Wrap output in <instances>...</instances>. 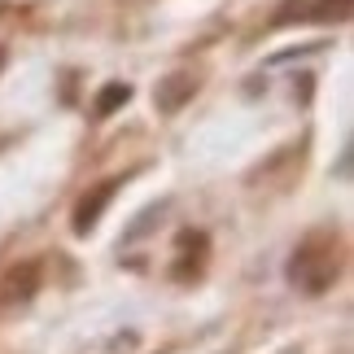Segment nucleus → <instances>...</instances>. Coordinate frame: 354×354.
I'll return each mask as SVG.
<instances>
[{"instance_id":"1","label":"nucleus","mask_w":354,"mask_h":354,"mask_svg":"<svg viewBox=\"0 0 354 354\" xmlns=\"http://www.w3.org/2000/svg\"><path fill=\"white\" fill-rule=\"evenodd\" d=\"M337 276H342V241L333 232H310L289 258V284L310 297L328 293Z\"/></svg>"},{"instance_id":"2","label":"nucleus","mask_w":354,"mask_h":354,"mask_svg":"<svg viewBox=\"0 0 354 354\" xmlns=\"http://www.w3.org/2000/svg\"><path fill=\"white\" fill-rule=\"evenodd\" d=\"M118 184H122V180H101V184H92L88 193L79 197V206H75V214H71V227H75V236H88L92 227L101 223V214H105V206L114 201Z\"/></svg>"},{"instance_id":"3","label":"nucleus","mask_w":354,"mask_h":354,"mask_svg":"<svg viewBox=\"0 0 354 354\" xmlns=\"http://www.w3.org/2000/svg\"><path fill=\"white\" fill-rule=\"evenodd\" d=\"M193 92H197V79L193 75H167V79H158V92H153V105L162 114H175V110H184L188 101H193Z\"/></svg>"},{"instance_id":"7","label":"nucleus","mask_w":354,"mask_h":354,"mask_svg":"<svg viewBox=\"0 0 354 354\" xmlns=\"http://www.w3.org/2000/svg\"><path fill=\"white\" fill-rule=\"evenodd\" d=\"M0 66H5V48H0Z\"/></svg>"},{"instance_id":"4","label":"nucleus","mask_w":354,"mask_h":354,"mask_svg":"<svg viewBox=\"0 0 354 354\" xmlns=\"http://www.w3.org/2000/svg\"><path fill=\"white\" fill-rule=\"evenodd\" d=\"M35 289H39V267L35 263H22L18 271L5 276V302H26Z\"/></svg>"},{"instance_id":"6","label":"nucleus","mask_w":354,"mask_h":354,"mask_svg":"<svg viewBox=\"0 0 354 354\" xmlns=\"http://www.w3.org/2000/svg\"><path fill=\"white\" fill-rule=\"evenodd\" d=\"M306 18H319V22H342V18H350V0H315V5H310V13Z\"/></svg>"},{"instance_id":"5","label":"nucleus","mask_w":354,"mask_h":354,"mask_svg":"<svg viewBox=\"0 0 354 354\" xmlns=\"http://www.w3.org/2000/svg\"><path fill=\"white\" fill-rule=\"evenodd\" d=\"M127 101H131V88H127V84H105V88L97 92V105H92V114H97V118H110L118 105H127Z\"/></svg>"}]
</instances>
